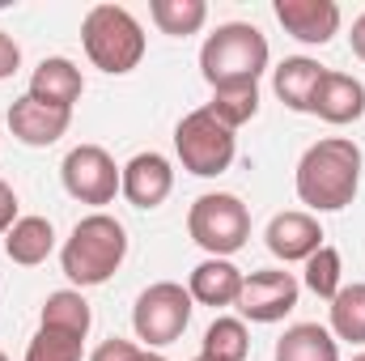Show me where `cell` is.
<instances>
[{
    "instance_id": "3",
    "label": "cell",
    "mask_w": 365,
    "mask_h": 361,
    "mask_svg": "<svg viewBox=\"0 0 365 361\" xmlns=\"http://www.w3.org/2000/svg\"><path fill=\"white\" fill-rule=\"evenodd\" d=\"M128 260V230L110 213H90L73 225V234L60 247V268L77 289L106 285L119 264Z\"/></svg>"
},
{
    "instance_id": "6",
    "label": "cell",
    "mask_w": 365,
    "mask_h": 361,
    "mask_svg": "<svg viewBox=\"0 0 365 361\" xmlns=\"http://www.w3.org/2000/svg\"><path fill=\"white\" fill-rule=\"evenodd\" d=\"M175 153H179L182 171L195 175V179H217L234 166V153H238V136L234 128H225L208 106L182 115L179 128H175Z\"/></svg>"
},
{
    "instance_id": "20",
    "label": "cell",
    "mask_w": 365,
    "mask_h": 361,
    "mask_svg": "<svg viewBox=\"0 0 365 361\" xmlns=\"http://www.w3.org/2000/svg\"><path fill=\"white\" fill-rule=\"evenodd\" d=\"M90 302L81 298V289H56L47 293L43 302V315H38V327H51V332H64V336H77L86 340L90 336Z\"/></svg>"
},
{
    "instance_id": "14",
    "label": "cell",
    "mask_w": 365,
    "mask_h": 361,
    "mask_svg": "<svg viewBox=\"0 0 365 361\" xmlns=\"http://www.w3.org/2000/svg\"><path fill=\"white\" fill-rule=\"evenodd\" d=\"M30 98L34 102H47V106H60V111H73L86 93V77L81 68L68 60V56H47L34 73H30Z\"/></svg>"
},
{
    "instance_id": "32",
    "label": "cell",
    "mask_w": 365,
    "mask_h": 361,
    "mask_svg": "<svg viewBox=\"0 0 365 361\" xmlns=\"http://www.w3.org/2000/svg\"><path fill=\"white\" fill-rule=\"evenodd\" d=\"M353 361H365V353H357V357H353Z\"/></svg>"
},
{
    "instance_id": "29",
    "label": "cell",
    "mask_w": 365,
    "mask_h": 361,
    "mask_svg": "<svg viewBox=\"0 0 365 361\" xmlns=\"http://www.w3.org/2000/svg\"><path fill=\"white\" fill-rule=\"evenodd\" d=\"M13 221H17V191L0 179V234H9Z\"/></svg>"
},
{
    "instance_id": "16",
    "label": "cell",
    "mask_w": 365,
    "mask_h": 361,
    "mask_svg": "<svg viewBox=\"0 0 365 361\" xmlns=\"http://www.w3.org/2000/svg\"><path fill=\"white\" fill-rule=\"evenodd\" d=\"M323 73H327V68H323L319 60H310V56H289L284 64H276L272 68V90H276V98H280L289 111L310 115V111H314V93H319Z\"/></svg>"
},
{
    "instance_id": "31",
    "label": "cell",
    "mask_w": 365,
    "mask_h": 361,
    "mask_svg": "<svg viewBox=\"0 0 365 361\" xmlns=\"http://www.w3.org/2000/svg\"><path fill=\"white\" fill-rule=\"evenodd\" d=\"M149 361H170V357H162V353H149Z\"/></svg>"
},
{
    "instance_id": "19",
    "label": "cell",
    "mask_w": 365,
    "mask_h": 361,
    "mask_svg": "<svg viewBox=\"0 0 365 361\" xmlns=\"http://www.w3.org/2000/svg\"><path fill=\"white\" fill-rule=\"evenodd\" d=\"M272 361H340V340L319 323H293L276 340Z\"/></svg>"
},
{
    "instance_id": "2",
    "label": "cell",
    "mask_w": 365,
    "mask_h": 361,
    "mask_svg": "<svg viewBox=\"0 0 365 361\" xmlns=\"http://www.w3.org/2000/svg\"><path fill=\"white\" fill-rule=\"evenodd\" d=\"M268 60H272V47H268L264 30L251 21H225L200 47V73L212 90L259 86V77L268 73Z\"/></svg>"
},
{
    "instance_id": "11",
    "label": "cell",
    "mask_w": 365,
    "mask_h": 361,
    "mask_svg": "<svg viewBox=\"0 0 365 361\" xmlns=\"http://www.w3.org/2000/svg\"><path fill=\"white\" fill-rule=\"evenodd\" d=\"M272 13L284 26V34H293L297 43H310V47H323L340 34V4L336 0H276Z\"/></svg>"
},
{
    "instance_id": "21",
    "label": "cell",
    "mask_w": 365,
    "mask_h": 361,
    "mask_svg": "<svg viewBox=\"0 0 365 361\" xmlns=\"http://www.w3.org/2000/svg\"><path fill=\"white\" fill-rule=\"evenodd\" d=\"M247 353H251V332H247L242 319L221 315V319L208 323V332H204V340H200V357H208V361H247Z\"/></svg>"
},
{
    "instance_id": "25",
    "label": "cell",
    "mask_w": 365,
    "mask_h": 361,
    "mask_svg": "<svg viewBox=\"0 0 365 361\" xmlns=\"http://www.w3.org/2000/svg\"><path fill=\"white\" fill-rule=\"evenodd\" d=\"M208 111L225 123V128H242L247 119H255L259 111V86H225V90H212V102Z\"/></svg>"
},
{
    "instance_id": "22",
    "label": "cell",
    "mask_w": 365,
    "mask_h": 361,
    "mask_svg": "<svg viewBox=\"0 0 365 361\" xmlns=\"http://www.w3.org/2000/svg\"><path fill=\"white\" fill-rule=\"evenodd\" d=\"M149 17L162 34L170 39H187V34H200L204 21H208V4L204 0H153L149 4Z\"/></svg>"
},
{
    "instance_id": "28",
    "label": "cell",
    "mask_w": 365,
    "mask_h": 361,
    "mask_svg": "<svg viewBox=\"0 0 365 361\" xmlns=\"http://www.w3.org/2000/svg\"><path fill=\"white\" fill-rule=\"evenodd\" d=\"M17 68H21V47H17V39H13V34H4V30H0V81H9Z\"/></svg>"
},
{
    "instance_id": "30",
    "label": "cell",
    "mask_w": 365,
    "mask_h": 361,
    "mask_svg": "<svg viewBox=\"0 0 365 361\" xmlns=\"http://www.w3.org/2000/svg\"><path fill=\"white\" fill-rule=\"evenodd\" d=\"M349 43H353V56H357V60H365V13L353 21V34H349Z\"/></svg>"
},
{
    "instance_id": "8",
    "label": "cell",
    "mask_w": 365,
    "mask_h": 361,
    "mask_svg": "<svg viewBox=\"0 0 365 361\" xmlns=\"http://www.w3.org/2000/svg\"><path fill=\"white\" fill-rule=\"evenodd\" d=\"M60 179H64V191L73 200L102 208L119 195L123 166H115V158L102 145H77V149H68V158L60 166Z\"/></svg>"
},
{
    "instance_id": "5",
    "label": "cell",
    "mask_w": 365,
    "mask_h": 361,
    "mask_svg": "<svg viewBox=\"0 0 365 361\" xmlns=\"http://www.w3.org/2000/svg\"><path fill=\"white\" fill-rule=\"evenodd\" d=\"M187 234L212 260H230L251 238V208L230 191H204L187 213Z\"/></svg>"
},
{
    "instance_id": "9",
    "label": "cell",
    "mask_w": 365,
    "mask_h": 361,
    "mask_svg": "<svg viewBox=\"0 0 365 361\" xmlns=\"http://www.w3.org/2000/svg\"><path fill=\"white\" fill-rule=\"evenodd\" d=\"M297 276L284 268H259L251 276H242V293H238V315L251 323H280L293 306H297Z\"/></svg>"
},
{
    "instance_id": "24",
    "label": "cell",
    "mask_w": 365,
    "mask_h": 361,
    "mask_svg": "<svg viewBox=\"0 0 365 361\" xmlns=\"http://www.w3.org/2000/svg\"><path fill=\"white\" fill-rule=\"evenodd\" d=\"M302 280H306V289H310L314 298H327V302H331V298L344 289V260H340V251L323 243V247L306 260V276H302Z\"/></svg>"
},
{
    "instance_id": "4",
    "label": "cell",
    "mask_w": 365,
    "mask_h": 361,
    "mask_svg": "<svg viewBox=\"0 0 365 361\" xmlns=\"http://www.w3.org/2000/svg\"><path fill=\"white\" fill-rule=\"evenodd\" d=\"M81 43L93 68L123 77L145 60V30L123 4H93L81 21Z\"/></svg>"
},
{
    "instance_id": "17",
    "label": "cell",
    "mask_w": 365,
    "mask_h": 361,
    "mask_svg": "<svg viewBox=\"0 0 365 361\" xmlns=\"http://www.w3.org/2000/svg\"><path fill=\"white\" fill-rule=\"evenodd\" d=\"M187 293H191V302H200V306H234L238 302V293H242V272L234 268L230 260H204V264H195L191 276H187Z\"/></svg>"
},
{
    "instance_id": "27",
    "label": "cell",
    "mask_w": 365,
    "mask_h": 361,
    "mask_svg": "<svg viewBox=\"0 0 365 361\" xmlns=\"http://www.w3.org/2000/svg\"><path fill=\"white\" fill-rule=\"evenodd\" d=\"M90 361H149V353H145L140 345H132V340H119V336H110V340H102V345L93 349Z\"/></svg>"
},
{
    "instance_id": "10",
    "label": "cell",
    "mask_w": 365,
    "mask_h": 361,
    "mask_svg": "<svg viewBox=\"0 0 365 361\" xmlns=\"http://www.w3.org/2000/svg\"><path fill=\"white\" fill-rule=\"evenodd\" d=\"M119 191L132 208H162L175 191V166L162 158V153H136L128 166H123V179H119Z\"/></svg>"
},
{
    "instance_id": "15",
    "label": "cell",
    "mask_w": 365,
    "mask_h": 361,
    "mask_svg": "<svg viewBox=\"0 0 365 361\" xmlns=\"http://www.w3.org/2000/svg\"><path fill=\"white\" fill-rule=\"evenodd\" d=\"M310 115H319L323 123H336V128H344V123H357L365 115V86L357 77H349V73H323V81H319V93H314V111Z\"/></svg>"
},
{
    "instance_id": "33",
    "label": "cell",
    "mask_w": 365,
    "mask_h": 361,
    "mask_svg": "<svg viewBox=\"0 0 365 361\" xmlns=\"http://www.w3.org/2000/svg\"><path fill=\"white\" fill-rule=\"evenodd\" d=\"M0 361H9V357H4V353H0Z\"/></svg>"
},
{
    "instance_id": "12",
    "label": "cell",
    "mask_w": 365,
    "mask_h": 361,
    "mask_svg": "<svg viewBox=\"0 0 365 361\" xmlns=\"http://www.w3.org/2000/svg\"><path fill=\"white\" fill-rule=\"evenodd\" d=\"M68 128H73V111H60V106L34 102L30 93L13 98V106H9V132H13L21 145H30V149H47V145H56Z\"/></svg>"
},
{
    "instance_id": "18",
    "label": "cell",
    "mask_w": 365,
    "mask_h": 361,
    "mask_svg": "<svg viewBox=\"0 0 365 361\" xmlns=\"http://www.w3.org/2000/svg\"><path fill=\"white\" fill-rule=\"evenodd\" d=\"M51 251H56V225L47 217H17L13 230L4 234V255L21 268L47 264Z\"/></svg>"
},
{
    "instance_id": "1",
    "label": "cell",
    "mask_w": 365,
    "mask_h": 361,
    "mask_svg": "<svg viewBox=\"0 0 365 361\" xmlns=\"http://www.w3.org/2000/svg\"><path fill=\"white\" fill-rule=\"evenodd\" d=\"M297 200L314 213H340L357 200L361 187V149L349 136H323L314 141L297 162Z\"/></svg>"
},
{
    "instance_id": "7",
    "label": "cell",
    "mask_w": 365,
    "mask_h": 361,
    "mask_svg": "<svg viewBox=\"0 0 365 361\" xmlns=\"http://www.w3.org/2000/svg\"><path fill=\"white\" fill-rule=\"evenodd\" d=\"M191 310H195V302H191V293L182 289L179 280H158V285H149L136 298L132 327H136V336L149 349H166V345H175L182 332H187Z\"/></svg>"
},
{
    "instance_id": "23",
    "label": "cell",
    "mask_w": 365,
    "mask_h": 361,
    "mask_svg": "<svg viewBox=\"0 0 365 361\" xmlns=\"http://www.w3.org/2000/svg\"><path fill=\"white\" fill-rule=\"evenodd\" d=\"M336 340L349 345H365V285H344L331 298V327Z\"/></svg>"
},
{
    "instance_id": "26",
    "label": "cell",
    "mask_w": 365,
    "mask_h": 361,
    "mask_svg": "<svg viewBox=\"0 0 365 361\" xmlns=\"http://www.w3.org/2000/svg\"><path fill=\"white\" fill-rule=\"evenodd\" d=\"M81 345H86V340H77V336L38 327L34 340L26 345V361H81Z\"/></svg>"
},
{
    "instance_id": "13",
    "label": "cell",
    "mask_w": 365,
    "mask_h": 361,
    "mask_svg": "<svg viewBox=\"0 0 365 361\" xmlns=\"http://www.w3.org/2000/svg\"><path fill=\"white\" fill-rule=\"evenodd\" d=\"M264 243H268V251L276 260H284V264L302 260L306 264L323 247V230L310 213H276L268 221V230H264Z\"/></svg>"
},
{
    "instance_id": "34",
    "label": "cell",
    "mask_w": 365,
    "mask_h": 361,
    "mask_svg": "<svg viewBox=\"0 0 365 361\" xmlns=\"http://www.w3.org/2000/svg\"><path fill=\"white\" fill-rule=\"evenodd\" d=\"M195 361H208V357H195Z\"/></svg>"
}]
</instances>
